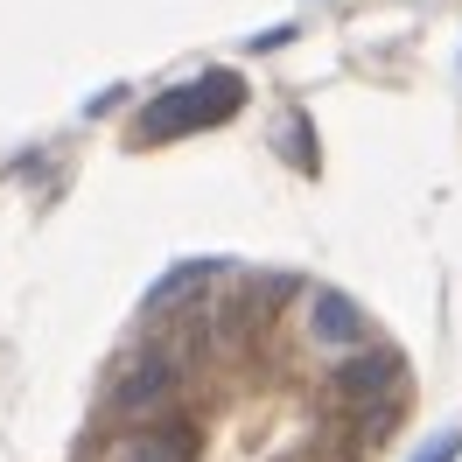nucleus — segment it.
<instances>
[{
  "instance_id": "4",
  "label": "nucleus",
  "mask_w": 462,
  "mask_h": 462,
  "mask_svg": "<svg viewBox=\"0 0 462 462\" xmlns=\"http://www.w3.org/2000/svg\"><path fill=\"white\" fill-rule=\"evenodd\" d=\"M309 337H316L329 357H344V350L365 344V316H357V301L337 288H316L309 294Z\"/></svg>"
},
{
  "instance_id": "5",
  "label": "nucleus",
  "mask_w": 462,
  "mask_h": 462,
  "mask_svg": "<svg viewBox=\"0 0 462 462\" xmlns=\"http://www.w3.org/2000/svg\"><path fill=\"white\" fill-rule=\"evenodd\" d=\"M197 448H189V434H175V428H126L113 441V462H189Z\"/></svg>"
},
{
  "instance_id": "3",
  "label": "nucleus",
  "mask_w": 462,
  "mask_h": 462,
  "mask_svg": "<svg viewBox=\"0 0 462 462\" xmlns=\"http://www.w3.org/2000/svg\"><path fill=\"white\" fill-rule=\"evenodd\" d=\"M406 393V357L393 344H357L337 357V400L344 406H393Z\"/></svg>"
},
{
  "instance_id": "1",
  "label": "nucleus",
  "mask_w": 462,
  "mask_h": 462,
  "mask_svg": "<svg viewBox=\"0 0 462 462\" xmlns=\"http://www.w3.org/2000/svg\"><path fill=\"white\" fill-rule=\"evenodd\" d=\"M245 106V85L238 70H203L197 85L182 91H162L154 106L141 113V141H175V134H197V126H217L225 113Z\"/></svg>"
},
{
  "instance_id": "7",
  "label": "nucleus",
  "mask_w": 462,
  "mask_h": 462,
  "mask_svg": "<svg viewBox=\"0 0 462 462\" xmlns=\"http://www.w3.org/2000/svg\"><path fill=\"white\" fill-rule=\"evenodd\" d=\"M456 456H462V434H434V441H428L413 462H456Z\"/></svg>"
},
{
  "instance_id": "2",
  "label": "nucleus",
  "mask_w": 462,
  "mask_h": 462,
  "mask_svg": "<svg viewBox=\"0 0 462 462\" xmlns=\"http://www.w3.org/2000/svg\"><path fill=\"white\" fill-rule=\"evenodd\" d=\"M175 400V365L162 357V350H134L126 365H119L113 393H106V406H113L126 428H147V420H162Z\"/></svg>"
},
{
  "instance_id": "6",
  "label": "nucleus",
  "mask_w": 462,
  "mask_h": 462,
  "mask_svg": "<svg viewBox=\"0 0 462 462\" xmlns=\"http://www.w3.org/2000/svg\"><path fill=\"white\" fill-rule=\"evenodd\" d=\"M203 281H217V260H197V266H182V273H169L162 288L147 294V309H175V301H197Z\"/></svg>"
}]
</instances>
